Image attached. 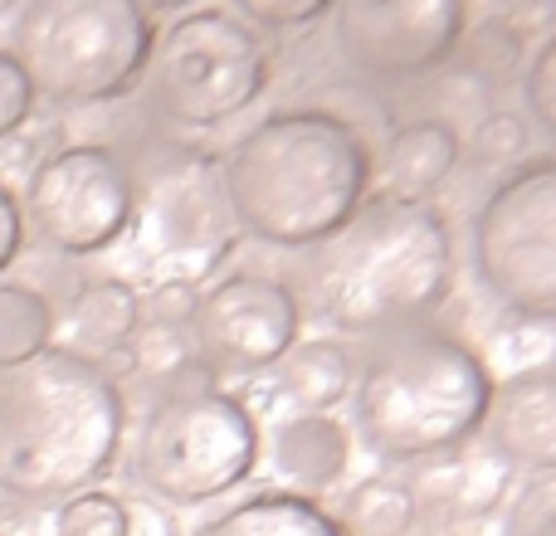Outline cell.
Segmentation results:
<instances>
[{
	"mask_svg": "<svg viewBox=\"0 0 556 536\" xmlns=\"http://www.w3.org/2000/svg\"><path fill=\"white\" fill-rule=\"evenodd\" d=\"M230 225L254 244L317 250L371 195V146L332 107H274L220 156Z\"/></svg>",
	"mask_w": 556,
	"mask_h": 536,
	"instance_id": "6da1fadb",
	"label": "cell"
},
{
	"mask_svg": "<svg viewBox=\"0 0 556 536\" xmlns=\"http://www.w3.org/2000/svg\"><path fill=\"white\" fill-rule=\"evenodd\" d=\"M127 434L123 385L88 356L49 346L0 371V498L59 508L113 473Z\"/></svg>",
	"mask_w": 556,
	"mask_h": 536,
	"instance_id": "7a4b0ae2",
	"label": "cell"
},
{
	"mask_svg": "<svg viewBox=\"0 0 556 536\" xmlns=\"http://www.w3.org/2000/svg\"><path fill=\"white\" fill-rule=\"evenodd\" d=\"M459 250L450 220L430 201L366 205L303 259V297L327 327L346 336H391L430 322L454 293ZM298 297V303H303Z\"/></svg>",
	"mask_w": 556,
	"mask_h": 536,
	"instance_id": "3957f363",
	"label": "cell"
},
{
	"mask_svg": "<svg viewBox=\"0 0 556 536\" xmlns=\"http://www.w3.org/2000/svg\"><path fill=\"white\" fill-rule=\"evenodd\" d=\"M352 430L381 463H425L479 439L493 375L479 346L444 327L376 336L352 381Z\"/></svg>",
	"mask_w": 556,
	"mask_h": 536,
	"instance_id": "277c9868",
	"label": "cell"
},
{
	"mask_svg": "<svg viewBox=\"0 0 556 536\" xmlns=\"http://www.w3.org/2000/svg\"><path fill=\"white\" fill-rule=\"evenodd\" d=\"M152 39L156 20L137 0H29L15 10L10 54L35 98L93 107L142 88Z\"/></svg>",
	"mask_w": 556,
	"mask_h": 536,
	"instance_id": "5b68a950",
	"label": "cell"
},
{
	"mask_svg": "<svg viewBox=\"0 0 556 536\" xmlns=\"http://www.w3.org/2000/svg\"><path fill=\"white\" fill-rule=\"evenodd\" d=\"M264 459V430L235 391L195 381L147 405L132 444V483L156 502L201 508L240 493Z\"/></svg>",
	"mask_w": 556,
	"mask_h": 536,
	"instance_id": "8992f818",
	"label": "cell"
},
{
	"mask_svg": "<svg viewBox=\"0 0 556 536\" xmlns=\"http://www.w3.org/2000/svg\"><path fill=\"white\" fill-rule=\"evenodd\" d=\"M269 88V39L235 5H195L156 25L147 54V107L176 132H211L250 113Z\"/></svg>",
	"mask_w": 556,
	"mask_h": 536,
	"instance_id": "52a82bcc",
	"label": "cell"
},
{
	"mask_svg": "<svg viewBox=\"0 0 556 536\" xmlns=\"http://www.w3.org/2000/svg\"><path fill=\"white\" fill-rule=\"evenodd\" d=\"M469 268L503 317L556 327V156L493 181L469 225Z\"/></svg>",
	"mask_w": 556,
	"mask_h": 536,
	"instance_id": "ba28073f",
	"label": "cell"
},
{
	"mask_svg": "<svg viewBox=\"0 0 556 536\" xmlns=\"http://www.w3.org/2000/svg\"><path fill=\"white\" fill-rule=\"evenodd\" d=\"M20 215H25V234H35L45 250L88 259L113 250L132 230L137 176L113 146L68 142L29 171Z\"/></svg>",
	"mask_w": 556,
	"mask_h": 536,
	"instance_id": "9c48e42d",
	"label": "cell"
},
{
	"mask_svg": "<svg viewBox=\"0 0 556 536\" xmlns=\"http://www.w3.org/2000/svg\"><path fill=\"white\" fill-rule=\"evenodd\" d=\"M303 336V303L293 283L260 268L215 278L201 288L191 317L195 356L211 375H264L293 352Z\"/></svg>",
	"mask_w": 556,
	"mask_h": 536,
	"instance_id": "30bf717a",
	"label": "cell"
},
{
	"mask_svg": "<svg viewBox=\"0 0 556 536\" xmlns=\"http://www.w3.org/2000/svg\"><path fill=\"white\" fill-rule=\"evenodd\" d=\"M337 54L371 84H410L450 64L469 29L459 0H342L332 5Z\"/></svg>",
	"mask_w": 556,
	"mask_h": 536,
	"instance_id": "8fae6325",
	"label": "cell"
},
{
	"mask_svg": "<svg viewBox=\"0 0 556 536\" xmlns=\"http://www.w3.org/2000/svg\"><path fill=\"white\" fill-rule=\"evenodd\" d=\"M147 225L152 250L172 264L166 278L201 283L215 259L230 250V210L220 195V171L205 152H176V162L156 166L147 191H137V215Z\"/></svg>",
	"mask_w": 556,
	"mask_h": 536,
	"instance_id": "7c38bea8",
	"label": "cell"
},
{
	"mask_svg": "<svg viewBox=\"0 0 556 536\" xmlns=\"http://www.w3.org/2000/svg\"><path fill=\"white\" fill-rule=\"evenodd\" d=\"M513 478L518 473L498 459L483 439H469L459 449L425 459L415 473L410 493L420 518L440 522V527H464V522H483L513 498Z\"/></svg>",
	"mask_w": 556,
	"mask_h": 536,
	"instance_id": "4fadbf2b",
	"label": "cell"
},
{
	"mask_svg": "<svg viewBox=\"0 0 556 536\" xmlns=\"http://www.w3.org/2000/svg\"><path fill=\"white\" fill-rule=\"evenodd\" d=\"M479 439L508 463L513 473H556V371L513 375L493 385Z\"/></svg>",
	"mask_w": 556,
	"mask_h": 536,
	"instance_id": "5bb4252c",
	"label": "cell"
},
{
	"mask_svg": "<svg viewBox=\"0 0 556 536\" xmlns=\"http://www.w3.org/2000/svg\"><path fill=\"white\" fill-rule=\"evenodd\" d=\"M464 162V137L444 117H410L371 152V195L381 201H430Z\"/></svg>",
	"mask_w": 556,
	"mask_h": 536,
	"instance_id": "9a60e30c",
	"label": "cell"
},
{
	"mask_svg": "<svg viewBox=\"0 0 556 536\" xmlns=\"http://www.w3.org/2000/svg\"><path fill=\"white\" fill-rule=\"evenodd\" d=\"M269 469L278 473L283 493L298 498H323L342 483L352 463V434L337 414H283L269 434Z\"/></svg>",
	"mask_w": 556,
	"mask_h": 536,
	"instance_id": "2e32d148",
	"label": "cell"
},
{
	"mask_svg": "<svg viewBox=\"0 0 556 536\" xmlns=\"http://www.w3.org/2000/svg\"><path fill=\"white\" fill-rule=\"evenodd\" d=\"M64 327H68L64 352L108 366L113 356L127 352V342L142 327V293L127 278H88L74 293V303H68Z\"/></svg>",
	"mask_w": 556,
	"mask_h": 536,
	"instance_id": "e0dca14e",
	"label": "cell"
},
{
	"mask_svg": "<svg viewBox=\"0 0 556 536\" xmlns=\"http://www.w3.org/2000/svg\"><path fill=\"white\" fill-rule=\"evenodd\" d=\"M274 381H278V395L298 414H332L352 395L356 366H352V352L337 336H298L293 352L274 366Z\"/></svg>",
	"mask_w": 556,
	"mask_h": 536,
	"instance_id": "ac0fdd59",
	"label": "cell"
},
{
	"mask_svg": "<svg viewBox=\"0 0 556 536\" xmlns=\"http://www.w3.org/2000/svg\"><path fill=\"white\" fill-rule=\"evenodd\" d=\"M191 536H342L332 508L313 498H298L283 488H260L250 498L220 508L215 518H205Z\"/></svg>",
	"mask_w": 556,
	"mask_h": 536,
	"instance_id": "d6986e66",
	"label": "cell"
},
{
	"mask_svg": "<svg viewBox=\"0 0 556 536\" xmlns=\"http://www.w3.org/2000/svg\"><path fill=\"white\" fill-rule=\"evenodd\" d=\"M332 518L342 536H410L420 527V508H415L410 483L391 478V473H371V478L352 483Z\"/></svg>",
	"mask_w": 556,
	"mask_h": 536,
	"instance_id": "ffe728a7",
	"label": "cell"
},
{
	"mask_svg": "<svg viewBox=\"0 0 556 536\" xmlns=\"http://www.w3.org/2000/svg\"><path fill=\"white\" fill-rule=\"evenodd\" d=\"M59 312L35 283H0V371L35 361L54 346Z\"/></svg>",
	"mask_w": 556,
	"mask_h": 536,
	"instance_id": "44dd1931",
	"label": "cell"
},
{
	"mask_svg": "<svg viewBox=\"0 0 556 536\" xmlns=\"http://www.w3.org/2000/svg\"><path fill=\"white\" fill-rule=\"evenodd\" d=\"M127 371L137 375L142 385L152 391H181V385H195L186 381L191 371H205L201 356H195V342H191V327H162V322H142L137 336L127 342Z\"/></svg>",
	"mask_w": 556,
	"mask_h": 536,
	"instance_id": "7402d4cb",
	"label": "cell"
},
{
	"mask_svg": "<svg viewBox=\"0 0 556 536\" xmlns=\"http://www.w3.org/2000/svg\"><path fill=\"white\" fill-rule=\"evenodd\" d=\"M483 366H489L493 385L513 381V375H532V371H556V327L552 322H522V317H503L489 332L483 346Z\"/></svg>",
	"mask_w": 556,
	"mask_h": 536,
	"instance_id": "603a6c76",
	"label": "cell"
},
{
	"mask_svg": "<svg viewBox=\"0 0 556 536\" xmlns=\"http://www.w3.org/2000/svg\"><path fill=\"white\" fill-rule=\"evenodd\" d=\"M473 162L479 166H508V171H518L522 162H528V146H532V123L522 113H513V107H493V113H483L479 123H473Z\"/></svg>",
	"mask_w": 556,
	"mask_h": 536,
	"instance_id": "cb8c5ba5",
	"label": "cell"
},
{
	"mask_svg": "<svg viewBox=\"0 0 556 536\" xmlns=\"http://www.w3.org/2000/svg\"><path fill=\"white\" fill-rule=\"evenodd\" d=\"M54 536H127V508L117 493L88 488L54 508Z\"/></svg>",
	"mask_w": 556,
	"mask_h": 536,
	"instance_id": "d4e9b609",
	"label": "cell"
},
{
	"mask_svg": "<svg viewBox=\"0 0 556 536\" xmlns=\"http://www.w3.org/2000/svg\"><path fill=\"white\" fill-rule=\"evenodd\" d=\"M518 78H522V107H528L522 117L556 137V29L542 35V44L532 49L528 68Z\"/></svg>",
	"mask_w": 556,
	"mask_h": 536,
	"instance_id": "484cf974",
	"label": "cell"
},
{
	"mask_svg": "<svg viewBox=\"0 0 556 536\" xmlns=\"http://www.w3.org/2000/svg\"><path fill=\"white\" fill-rule=\"evenodd\" d=\"M235 15L244 25H254L260 35H298V29H313L332 15V5L323 0H240Z\"/></svg>",
	"mask_w": 556,
	"mask_h": 536,
	"instance_id": "4316f807",
	"label": "cell"
},
{
	"mask_svg": "<svg viewBox=\"0 0 556 536\" xmlns=\"http://www.w3.org/2000/svg\"><path fill=\"white\" fill-rule=\"evenodd\" d=\"M195 303H201V283H186V278H156V283L142 293V322L191 327Z\"/></svg>",
	"mask_w": 556,
	"mask_h": 536,
	"instance_id": "83f0119b",
	"label": "cell"
},
{
	"mask_svg": "<svg viewBox=\"0 0 556 536\" xmlns=\"http://www.w3.org/2000/svg\"><path fill=\"white\" fill-rule=\"evenodd\" d=\"M35 103H39V98H35V88H29L20 59L0 44V142H5V137H15L20 127L35 117Z\"/></svg>",
	"mask_w": 556,
	"mask_h": 536,
	"instance_id": "f1b7e54d",
	"label": "cell"
},
{
	"mask_svg": "<svg viewBox=\"0 0 556 536\" xmlns=\"http://www.w3.org/2000/svg\"><path fill=\"white\" fill-rule=\"evenodd\" d=\"M556 518V473H542L532 478L528 488L518 493V508H513V532L532 527V522H547Z\"/></svg>",
	"mask_w": 556,
	"mask_h": 536,
	"instance_id": "f546056e",
	"label": "cell"
},
{
	"mask_svg": "<svg viewBox=\"0 0 556 536\" xmlns=\"http://www.w3.org/2000/svg\"><path fill=\"white\" fill-rule=\"evenodd\" d=\"M25 240H29V234H25V215H20V195L0 181V273L20 259Z\"/></svg>",
	"mask_w": 556,
	"mask_h": 536,
	"instance_id": "4dcf8cb0",
	"label": "cell"
},
{
	"mask_svg": "<svg viewBox=\"0 0 556 536\" xmlns=\"http://www.w3.org/2000/svg\"><path fill=\"white\" fill-rule=\"evenodd\" d=\"M123 508H127V536H176L172 527V512L162 508L156 498H123Z\"/></svg>",
	"mask_w": 556,
	"mask_h": 536,
	"instance_id": "1f68e13d",
	"label": "cell"
},
{
	"mask_svg": "<svg viewBox=\"0 0 556 536\" xmlns=\"http://www.w3.org/2000/svg\"><path fill=\"white\" fill-rule=\"evenodd\" d=\"M518 536H556V518H547V522H532V527H522Z\"/></svg>",
	"mask_w": 556,
	"mask_h": 536,
	"instance_id": "d6a6232c",
	"label": "cell"
}]
</instances>
